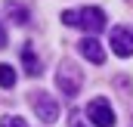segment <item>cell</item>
Returning <instances> with one entry per match:
<instances>
[{
	"label": "cell",
	"instance_id": "6da1fadb",
	"mask_svg": "<svg viewBox=\"0 0 133 127\" xmlns=\"http://www.w3.org/2000/svg\"><path fill=\"white\" fill-rule=\"evenodd\" d=\"M62 22L74 25V28H84L87 34H99L105 28V12L99 6H84V9H65L62 12Z\"/></svg>",
	"mask_w": 133,
	"mask_h": 127
},
{
	"label": "cell",
	"instance_id": "7a4b0ae2",
	"mask_svg": "<svg viewBox=\"0 0 133 127\" xmlns=\"http://www.w3.org/2000/svg\"><path fill=\"white\" fill-rule=\"evenodd\" d=\"M81 84H84V74H81V68L74 62H62L59 65V71H56V87L65 96H77Z\"/></svg>",
	"mask_w": 133,
	"mask_h": 127
},
{
	"label": "cell",
	"instance_id": "3957f363",
	"mask_svg": "<svg viewBox=\"0 0 133 127\" xmlns=\"http://www.w3.org/2000/svg\"><path fill=\"white\" fill-rule=\"evenodd\" d=\"M31 105H34V112H37V118H40L43 124H53V121H59V102H56L50 93H43V90H34V93H31Z\"/></svg>",
	"mask_w": 133,
	"mask_h": 127
},
{
	"label": "cell",
	"instance_id": "277c9868",
	"mask_svg": "<svg viewBox=\"0 0 133 127\" xmlns=\"http://www.w3.org/2000/svg\"><path fill=\"white\" fill-rule=\"evenodd\" d=\"M87 118H90V124L96 127H115V112H111V105H108V99H90V105H87Z\"/></svg>",
	"mask_w": 133,
	"mask_h": 127
},
{
	"label": "cell",
	"instance_id": "5b68a950",
	"mask_svg": "<svg viewBox=\"0 0 133 127\" xmlns=\"http://www.w3.org/2000/svg\"><path fill=\"white\" fill-rule=\"evenodd\" d=\"M108 43H111V53H115V56H121V59L133 56V28H127V25H118V28H111Z\"/></svg>",
	"mask_w": 133,
	"mask_h": 127
},
{
	"label": "cell",
	"instance_id": "8992f818",
	"mask_svg": "<svg viewBox=\"0 0 133 127\" xmlns=\"http://www.w3.org/2000/svg\"><path fill=\"white\" fill-rule=\"evenodd\" d=\"M77 50L84 53V59H90L93 65H102L105 62V50H102V43L96 37H84L81 43H77Z\"/></svg>",
	"mask_w": 133,
	"mask_h": 127
},
{
	"label": "cell",
	"instance_id": "52a82bcc",
	"mask_svg": "<svg viewBox=\"0 0 133 127\" xmlns=\"http://www.w3.org/2000/svg\"><path fill=\"white\" fill-rule=\"evenodd\" d=\"M22 65H25V71H28L31 78H40V74H43V65H40V59H37V53H34L31 43L22 47Z\"/></svg>",
	"mask_w": 133,
	"mask_h": 127
},
{
	"label": "cell",
	"instance_id": "ba28073f",
	"mask_svg": "<svg viewBox=\"0 0 133 127\" xmlns=\"http://www.w3.org/2000/svg\"><path fill=\"white\" fill-rule=\"evenodd\" d=\"M3 9H6V16H9V22H16V25H28V16H31V12H28L25 6H19V3L9 0Z\"/></svg>",
	"mask_w": 133,
	"mask_h": 127
},
{
	"label": "cell",
	"instance_id": "9c48e42d",
	"mask_svg": "<svg viewBox=\"0 0 133 127\" xmlns=\"http://www.w3.org/2000/svg\"><path fill=\"white\" fill-rule=\"evenodd\" d=\"M16 84V71H12V65H0V87H12Z\"/></svg>",
	"mask_w": 133,
	"mask_h": 127
},
{
	"label": "cell",
	"instance_id": "30bf717a",
	"mask_svg": "<svg viewBox=\"0 0 133 127\" xmlns=\"http://www.w3.org/2000/svg\"><path fill=\"white\" fill-rule=\"evenodd\" d=\"M0 127H28V124H25V118H16V115H6V118L0 121Z\"/></svg>",
	"mask_w": 133,
	"mask_h": 127
},
{
	"label": "cell",
	"instance_id": "8fae6325",
	"mask_svg": "<svg viewBox=\"0 0 133 127\" xmlns=\"http://www.w3.org/2000/svg\"><path fill=\"white\" fill-rule=\"evenodd\" d=\"M3 47H6V31L0 28V50H3Z\"/></svg>",
	"mask_w": 133,
	"mask_h": 127
},
{
	"label": "cell",
	"instance_id": "7c38bea8",
	"mask_svg": "<svg viewBox=\"0 0 133 127\" xmlns=\"http://www.w3.org/2000/svg\"><path fill=\"white\" fill-rule=\"evenodd\" d=\"M71 127H84V124H71Z\"/></svg>",
	"mask_w": 133,
	"mask_h": 127
}]
</instances>
